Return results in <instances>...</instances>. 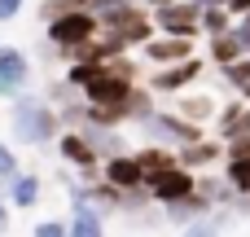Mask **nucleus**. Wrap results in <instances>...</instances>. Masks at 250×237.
Returning <instances> with one entry per match:
<instances>
[{
    "label": "nucleus",
    "mask_w": 250,
    "mask_h": 237,
    "mask_svg": "<svg viewBox=\"0 0 250 237\" xmlns=\"http://www.w3.org/2000/svg\"><path fill=\"white\" fill-rule=\"evenodd\" d=\"M9 132H13V141H18V145H48V141H57V136H62V114H57L44 97L22 92V97H13Z\"/></svg>",
    "instance_id": "1"
},
{
    "label": "nucleus",
    "mask_w": 250,
    "mask_h": 237,
    "mask_svg": "<svg viewBox=\"0 0 250 237\" xmlns=\"http://www.w3.org/2000/svg\"><path fill=\"white\" fill-rule=\"evenodd\" d=\"M44 35H48L53 48H62V53H79L83 44H92V40L101 35V22H97V13L83 9V4H66L62 13L48 18Z\"/></svg>",
    "instance_id": "2"
},
{
    "label": "nucleus",
    "mask_w": 250,
    "mask_h": 237,
    "mask_svg": "<svg viewBox=\"0 0 250 237\" xmlns=\"http://www.w3.org/2000/svg\"><path fill=\"white\" fill-rule=\"evenodd\" d=\"M132 62H123V57H114V62H105V70L83 88V101L88 106H123L127 97H132Z\"/></svg>",
    "instance_id": "3"
},
{
    "label": "nucleus",
    "mask_w": 250,
    "mask_h": 237,
    "mask_svg": "<svg viewBox=\"0 0 250 237\" xmlns=\"http://www.w3.org/2000/svg\"><path fill=\"white\" fill-rule=\"evenodd\" d=\"M141 128L149 132L154 145H171V150H180V145L207 136L202 123H193V119H185V114H176V110H154L149 119H141Z\"/></svg>",
    "instance_id": "4"
},
{
    "label": "nucleus",
    "mask_w": 250,
    "mask_h": 237,
    "mask_svg": "<svg viewBox=\"0 0 250 237\" xmlns=\"http://www.w3.org/2000/svg\"><path fill=\"white\" fill-rule=\"evenodd\" d=\"M154 26L163 35H193L198 40L202 35V9L193 0H167L154 9Z\"/></svg>",
    "instance_id": "5"
},
{
    "label": "nucleus",
    "mask_w": 250,
    "mask_h": 237,
    "mask_svg": "<svg viewBox=\"0 0 250 237\" xmlns=\"http://www.w3.org/2000/svg\"><path fill=\"white\" fill-rule=\"evenodd\" d=\"M145 185H149V194H154V207H167V202H180V198H189V194L198 189V176H193V167L176 163V167H167V172L149 176Z\"/></svg>",
    "instance_id": "6"
},
{
    "label": "nucleus",
    "mask_w": 250,
    "mask_h": 237,
    "mask_svg": "<svg viewBox=\"0 0 250 237\" xmlns=\"http://www.w3.org/2000/svg\"><path fill=\"white\" fill-rule=\"evenodd\" d=\"M57 154H62V158H66V167H75L79 176H92V172H97V163H101V154H97V145H92V136H88L83 128L62 132V136H57Z\"/></svg>",
    "instance_id": "7"
},
{
    "label": "nucleus",
    "mask_w": 250,
    "mask_h": 237,
    "mask_svg": "<svg viewBox=\"0 0 250 237\" xmlns=\"http://www.w3.org/2000/svg\"><path fill=\"white\" fill-rule=\"evenodd\" d=\"M31 84V62L18 44H0V97H22Z\"/></svg>",
    "instance_id": "8"
},
{
    "label": "nucleus",
    "mask_w": 250,
    "mask_h": 237,
    "mask_svg": "<svg viewBox=\"0 0 250 237\" xmlns=\"http://www.w3.org/2000/svg\"><path fill=\"white\" fill-rule=\"evenodd\" d=\"M202 75V57H180V62H171V66H158L154 70V79H149V88L158 92V97H176V92H185L193 79Z\"/></svg>",
    "instance_id": "9"
},
{
    "label": "nucleus",
    "mask_w": 250,
    "mask_h": 237,
    "mask_svg": "<svg viewBox=\"0 0 250 237\" xmlns=\"http://www.w3.org/2000/svg\"><path fill=\"white\" fill-rule=\"evenodd\" d=\"M141 57L145 62H154V66H171V62H180V57H193V35H154V40H145L141 44Z\"/></svg>",
    "instance_id": "10"
},
{
    "label": "nucleus",
    "mask_w": 250,
    "mask_h": 237,
    "mask_svg": "<svg viewBox=\"0 0 250 237\" xmlns=\"http://www.w3.org/2000/svg\"><path fill=\"white\" fill-rule=\"evenodd\" d=\"M101 180H110L127 194V189L145 185V167H141L136 154H114V158H101Z\"/></svg>",
    "instance_id": "11"
},
{
    "label": "nucleus",
    "mask_w": 250,
    "mask_h": 237,
    "mask_svg": "<svg viewBox=\"0 0 250 237\" xmlns=\"http://www.w3.org/2000/svg\"><path fill=\"white\" fill-rule=\"evenodd\" d=\"M66 237H105V211H97L88 198H75Z\"/></svg>",
    "instance_id": "12"
},
{
    "label": "nucleus",
    "mask_w": 250,
    "mask_h": 237,
    "mask_svg": "<svg viewBox=\"0 0 250 237\" xmlns=\"http://www.w3.org/2000/svg\"><path fill=\"white\" fill-rule=\"evenodd\" d=\"M211 194H202V189H193L189 198H180V202H167L163 207V215H167V224H189V220H198V215H211Z\"/></svg>",
    "instance_id": "13"
},
{
    "label": "nucleus",
    "mask_w": 250,
    "mask_h": 237,
    "mask_svg": "<svg viewBox=\"0 0 250 237\" xmlns=\"http://www.w3.org/2000/svg\"><path fill=\"white\" fill-rule=\"evenodd\" d=\"M220 154H224V141H207V136H198V141H189V145L176 150V158L185 167H211Z\"/></svg>",
    "instance_id": "14"
},
{
    "label": "nucleus",
    "mask_w": 250,
    "mask_h": 237,
    "mask_svg": "<svg viewBox=\"0 0 250 237\" xmlns=\"http://www.w3.org/2000/svg\"><path fill=\"white\" fill-rule=\"evenodd\" d=\"M9 207H22V211L40 207V176L35 172H18L9 180Z\"/></svg>",
    "instance_id": "15"
},
{
    "label": "nucleus",
    "mask_w": 250,
    "mask_h": 237,
    "mask_svg": "<svg viewBox=\"0 0 250 237\" xmlns=\"http://www.w3.org/2000/svg\"><path fill=\"white\" fill-rule=\"evenodd\" d=\"M83 132L92 136V145H97V154H101V158H114V154H132V150H127V136H123L119 128H92V123H88Z\"/></svg>",
    "instance_id": "16"
},
{
    "label": "nucleus",
    "mask_w": 250,
    "mask_h": 237,
    "mask_svg": "<svg viewBox=\"0 0 250 237\" xmlns=\"http://www.w3.org/2000/svg\"><path fill=\"white\" fill-rule=\"evenodd\" d=\"M136 158H141V167H145V180L149 176H158V172H167V167H176L180 158H176V150L171 145H145V150H136Z\"/></svg>",
    "instance_id": "17"
},
{
    "label": "nucleus",
    "mask_w": 250,
    "mask_h": 237,
    "mask_svg": "<svg viewBox=\"0 0 250 237\" xmlns=\"http://www.w3.org/2000/svg\"><path fill=\"white\" fill-rule=\"evenodd\" d=\"M237 57H246V48H242V40L233 35V26H229V31H220V35H211V57H207V62L229 66V62H237Z\"/></svg>",
    "instance_id": "18"
},
{
    "label": "nucleus",
    "mask_w": 250,
    "mask_h": 237,
    "mask_svg": "<svg viewBox=\"0 0 250 237\" xmlns=\"http://www.w3.org/2000/svg\"><path fill=\"white\" fill-rule=\"evenodd\" d=\"M171 110L185 114V119H193V123H207V119L215 114V97H211V92H207V97H198V92H193V97H176Z\"/></svg>",
    "instance_id": "19"
},
{
    "label": "nucleus",
    "mask_w": 250,
    "mask_h": 237,
    "mask_svg": "<svg viewBox=\"0 0 250 237\" xmlns=\"http://www.w3.org/2000/svg\"><path fill=\"white\" fill-rule=\"evenodd\" d=\"M224 185L233 194H250V154H229L224 163Z\"/></svg>",
    "instance_id": "20"
},
{
    "label": "nucleus",
    "mask_w": 250,
    "mask_h": 237,
    "mask_svg": "<svg viewBox=\"0 0 250 237\" xmlns=\"http://www.w3.org/2000/svg\"><path fill=\"white\" fill-rule=\"evenodd\" d=\"M101 70H105V62H97V57H79V62L66 70V84H70V88H88Z\"/></svg>",
    "instance_id": "21"
},
{
    "label": "nucleus",
    "mask_w": 250,
    "mask_h": 237,
    "mask_svg": "<svg viewBox=\"0 0 250 237\" xmlns=\"http://www.w3.org/2000/svg\"><path fill=\"white\" fill-rule=\"evenodd\" d=\"M224 224H229V215L211 211V215H198V220H189V224H185V237H220V233H224Z\"/></svg>",
    "instance_id": "22"
},
{
    "label": "nucleus",
    "mask_w": 250,
    "mask_h": 237,
    "mask_svg": "<svg viewBox=\"0 0 250 237\" xmlns=\"http://www.w3.org/2000/svg\"><path fill=\"white\" fill-rule=\"evenodd\" d=\"M229 26H233L229 4H211V9H202V35H220V31H229Z\"/></svg>",
    "instance_id": "23"
},
{
    "label": "nucleus",
    "mask_w": 250,
    "mask_h": 237,
    "mask_svg": "<svg viewBox=\"0 0 250 237\" xmlns=\"http://www.w3.org/2000/svg\"><path fill=\"white\" fill-rule=\"evenodd\" d=\"M224 75H229V84L246 88V84H250V53H246V57H237V62H229V66H224Z\"/></svg>",
    "instance_id": "24"
},
{
    "label": "nucleus",
    "mask_w": 250,
    "mask_h": 237,
    "mask_svg": "<svg viewBox=\"0 0 250 237\" xmlns=\"http://www.w3.org/2000/svg\"><path fill=\"white\" fill-rule=\"evenodd\" d=\"M13 176H18V158H13V150L0 141V185H9Z\"/></svg>",
    "instance_id": "25"
},
{
    "label": "nucleus",
    "mask_w": 250,
    "mask_h": 237,
    "mask_svg": "<svg viewBox=\"0 0 250 237\" xmlns=\"http://www.w3.org/2000/svg\"><path fill=\"white\" fill-rule=\"evenodd\" d=\"M31 237H66V224H62V220H40V224L31 229Z\"/></svg>",
    "instance_id": "26"
},
{
    "label": "nucleus",
    "mask_w": 250,
    "mask_h": 237,
    "mask_svg": "<svg viewBox=\"0 0 250 237\" xmlns=\"http://www.w3.org/2000/svg\"><path fill=\"white\" fill-rule=\"evenodd\" d=\"M22 4H26V0H0V22H13V18L22 13Z\"/></svg>",
    "instance_id": "27"
},
{
    "label": "nucleus",
    "mask_w": 250,
    "mask_h": 237,
    "mask_svg": "<svg viewBox=\"0 0 250 237\" xmlns=\"http://www.w3.org/2000/svg\"><path fill=\"white\" fill-rule=\"evenodd\" d=\"M233 35L242 40V48L250 53V13H242V18H237V26H233Z\"/></svg>",
    "instance_id": "28"
},
{
    "label": "nucleus",
    "mask_w": 250,
    "mask_h": 237,
    "mask_svg": "<svg viewBox=\"0 0 250 237\" xmlns=\"http://www.w3.org/2000/svg\"><path fill=\"white\" fill-rule=\"evenodd\" d=\"M224 4H229V13H233V18H242V13H250V0H224Z\"/></svg>",
    "instance_id": "29"
},
{
    "label": "nucleus",
    "mask_w": 250,
    "mask_h": 237,
    "mask_svg": "<svg viewBox=\"0 0 250 237\" xmlns=\"http://www.w3.org/2000/svg\"><path fill=\"white\" fill-rule=\"evenodd\" d=\"M198 9H211V4H224V0H193Z\"/></svg>",
    "instance_id": "30"
},
{
    "label": "nucleus",
    "mask_w": 250,
    "mask_h": 237,
    "mask_svg": "<svg viewBox=\"0 0 250 237\" xmlns=\"http://www.w3.org/2000/svg\"><path fill=\"white\" fill-rule=\"evenodd\" d=\"M0 215H9V198L4 194H0Z\"/></svg>",
    "instance_id": "31"
},
{
    "label": "nucleus",
    "mask_w": 250,
    "mask_h": 237,
    "mask_svg": "<svg viewBox=\"0 0 250 237\" xmlns=\"http://www.w3.org/2000/svg\"><path fill=\"white\" fill-rule=\"evenodd\" d=\"M9 233V215H0V237Z\"/></svg>",
    "instance_id": "32"
},
{
    "label": "nucleus",
    "mask_w": 250,
    "mask_h": 237,
    "mask_svg": "<svg viewBox=\"0 0 250 237\" xmlns=\"http://www.w3.org/2000/svg\"><path fill=\"white\" fill-rule=\"evenodd\" d=\"M141 4H149V9H158V4H167V0H141Z\"/></svg>",
    "instance_id": "33"
}]
</instances>
